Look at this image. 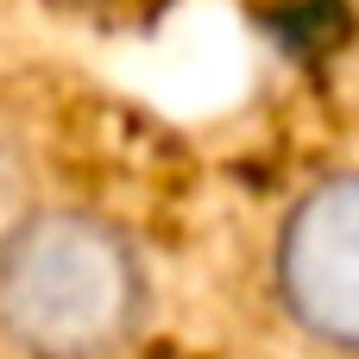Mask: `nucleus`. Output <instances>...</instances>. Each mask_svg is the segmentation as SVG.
Here are the masks:
<instances>
[{
  "label": "nucleus",
  "instance_id": "f257e3e1",
  "mask_svg": "<svg viewBox=\"0 0 359 359\" xmlns=\"http://www.w3.org/2000/svg\"><path fill=\"white\" fill-rule=\"evenodd\" d=\"M145 322L139 246L88 208H32L0 246V334L32 359H114Z\"/></svg>",
  "mask_w": 359,
  "mask_h": 359
},
{
  "label": "nucleus",
  "instance_id": "7ed1b4c3",
  "mask_svg": "<svg viewBox=\"0 0 359 359\" xmlns=\"http://www.w3.org/2000/svg\"><path fill=\"white\" fill-rule=\"evenodd\" d=\"M32 215V202H25V177H19V164L0 151V246L13 240V227Z\"/></svg>",
  "mask_w": 359,
  "mask_h": 359
},
{
  "label": "nucleus",
  "instance_id": "f03ea898",
  "mask_svg": "<svg viewBox=\"0 0 359 359\" xmlns=\"http://www.w3.org/2000/svg\"><path fill=\"white\" fill-rule=\"evenodd\" d=\"M271 278L284 316L309 341L359 353V170H334L290 202Z\"/></svg>",
  "mask_w": 359,
  "mask_h": 359
}]
</instances>
